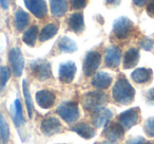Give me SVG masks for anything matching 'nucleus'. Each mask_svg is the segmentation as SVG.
Instances as JSON below:
<instances>
[{
	"label": "nucleus",
	"mask_w": 154,
	"mask_h": 144,
	"mask_svg": "<svg viewBox=\"0 0 154 144\" xmlns=\"http://www.w3.org/2000/svg\"><path fill=\"white\" fill-rule=\"evenodd\" d=\"M71 130L82 137L84 139H91L95 136V129L86 123H78L71 127Z\"/></svg>",
	"instance_id": "f3484780"
},
{
	"label": "nucleus",
	"mask_w": 154,
	"mask_h": 144,
	"mask_svg": "<svg viewBox=\"0 0 154 144\" xmlns=\"http://www.w3.org/2000/svg\"><path fill=\"white\" fill-rule=\"evenodd\" d=\"M58 31V26L55 24H49L41 30L40 34H39V39L40 41H47L49 39L53 38L56 35Z\"/></svg>",
	"instance_id": "393cba45"
},
{
	"label": "nucleus",
	"mask_w": 154,
	"mask_h": 144,
	"mask_svg": "<svg viewBox=\"0 0 154 144\" xmlns=\"http://www.w3.org/2000/svg\"><path fill=\"white\" fill-rule=\"evenodd\" d=\"M38 33H39L38 27L37 26L31 27L29 30H26V32H24L23 36H22V40H23V43H26L28 46L33 47V46L35 45V43H36Z\"/></svg>",
	"instance_id": "a878e982"
},
{
	"label": "nucleus",
	"mask_w": 154,
	"mask_h": 144,
	"mask_svg": "<svg viewBox=\"0 0 154 144\" xmlns=\"http://www.w3.org/2000/svg\"><path fill=\"white\" fill-rule=\"evenodd\" d=\"M0 138L3 144H7L10 139V128L9 124L5 121L3 114L0 112Z\"/></svg>",
	"instance_id": "cd10ccee"
},
{
	"label": "nucleus",
	"mask_w": 154,
	"mask_h": 144,
	"mask_svg": "<svg viewBox=\"0 0 154 144\" xmlns=\"http://www.w3.org/2000/svg\"><path fill=\"white\" fill-rule=\"evenodd\" d=\"M91 83H92V85L95 88L99 89V90H103V89H107L111 85L112 78L107 72H98V73H96L93 76Z\"/></svg>",
	"instance_id": "dca6fc26"
},
{
	"label": "nucleus",
	"mask_w": 154,
	"mask_h": 144,
	"mask_svg": "<svg viewBox=\"0 0 154 144\" xmlns=\"http://www.w3.org/2000/svg\"><path fill=\"white\" fill-rule=\"evenodd\" d=\"M71 3H72L73 9L75 10H82L88 3V0H71Z\"/></svg>",
	"instance_id": "2f4dec72"
},
{
	"label": "nucleus",
	"mask_w": 154,
	"mask_h": 144,
	"mask_svg": "<svg viewBox=\"0 0 154 144\" xmlns=\"http://www.w3.org/2000/svg\"><path fill=\"white\" fill-rule=\"evenodd\" d=\"M148 0H133V3L136 5L137 8H143V5L147 3Z\"/></svg>",
	"instance_id": "c9c22d12"
},
{
	"label": "nucleus",
	"mask_w": 154,
	"mask_h": 144,
	"mask_svg": "<svg viewBox=\"0 0 154 144\" xmlns=\"http://www.w3.org/2000/svg\"><path fill=\"white\" fill-rule=\"evenodd\" d=\"M134 29L133 22L128 17H119L113 24V34L118 39H126L132 33Z\"/></svg>",
	"instance_id": "20e7f679"
},
{
	"label": "nucleus",
	"mask_w": 154,
	"mask_h": 144,
	"mask_svg": "<svg viewBox=\"0 0 154 144\" xmlns=\"http://www.w3.org/2000/svg\"><path fill=\"white\" fill-rule=\"evenodd\" d=\"M58 48L61 52H66V53H73L77 50V45L74 40L70 38V37L63 36L59 39L58 41Z\"/></svg>",
	"instance_id": "b1692460"
},
{
	"label": "nucleus",
	"mask_w": 154,
	"mask_h": 144,
	"mask_svg": "<svg viewBox=\"0 0 154 144\" xmlns=\"http://www.w3.org/2000/svg\"><path fill=\"white\" fill-rule=\"evenodd\" d=\"M69 28L75 33H80L84 31L85 28V20L84 15L82 13H74L70 16L68 20Z\"/></svg>",
	"instance_id": "6ab92c4d"
},
{
	"label": "nucleus",
	"mask_w": 154,
	"mask_h": 144,
	"mask_svg": "<svg viewBox=\"0 0 154 144\" xmlns=\"http://www.w3.org/2000/svg\"><path fill=\"white\" fill-rule=\"evenodd\" d=\"M30 24V16L26 12L18 10L15 13V27L18 31H23Z\"/></svg>",
	"instance_id": "5701e85b"
},
{
	"label": "nucleus",
	"mask_w": 154,
	"mask_h": 144,
	"mask_svg": "<svg viewBox=\"0 0 154 144\" xmlns=\"http://www.w3.org/2000/svg\"><path fill=\"white\" fill-rule=\"evenodd\" d=\"M40 130L45 136H53L61 130V123L55 117H47L41 122Z\"/></svg>",
	"instance_id": "9b49d317"
},
{
	"label": "nucleus",
	"mask_w": 154,
	"mask_h": 144,
	"mask_svg": "<svg viewBox=\"0 0 154 144\" xmlns=\"http://www.w3.org/2000/svg\"><path fill=\"white\" fill-rule=\"evenodd\" d=\"M122 0H106V3L109 5H117L120 3Z\"/></svg>",
	"instance_id": "e433bc0d"
},
{
	"label": "nucleus",
	"mask_w": 154,
	"mask_h": 144,
	"mask_svg": "<svg viewBox=\"0 0 154 144\" xmlns=\"http://www.w3.org/2000/svg\"><path fill=\"white\" fill-rule=\"evenodd\" d=\"M12 119H13L14 124L17 127L21 126V125L24 124V118L23 114H22V105L20 103L19 99H16L15 102H14V105L12 106Z\"/></svg>",
	"instance_id": "412c9836"
},
{
	"label": "nucleus",
	"mask_w": 154,
	"mask_h": 144,
	"mask_svg": "<svg viewBox=\"0 0 154 144\" xmlns=\"http://www.w3.org/2000/svg\"><path fill=\"white\" fill-rule=\"evenodd\" d=\"M24 5L26 9L39 19L45 17L48 13L47 2L45 0H24Z\"/></svg>",
	"instance_id": "1a4fd4ad"
},
{
	"label": "nucleus",
	"mask_w": 154,
	"mask_h": 144,
	"mask_svg": "<svg viewBox=\"0 0 154 144\" xmlns=\"http://www.w3.org/2000/svg\"><path fill=\"white\" fill-rule=\"evenodd\" d=\"M112 117H113V112L110 109H101L100 111L95 114V119H94V124L96 127H103L107 126L108 123L111 121Z\"/></svg>",
	"instance_id": "4be33fe9"
},
{
	"label": "nucleus",
	"mask_w": 154,
	"mask_h": 144,
	"mask_svg": "<svg viewBox=\"0 0 154 144\" xmlns=\"http://www.w3.org/2000/svg\"><path fill=\"white\" fill-rule=\"evenodd\" d=\"M146 11H147V14L150 17L154 18V0H149V1H148Z\"/></svg>",
	"instance_id": "72a5a7b5"
},
{
	"label": "nucleus",
	"mask_w": 154,
	"mask_h": 144,
	"mask_svg": "<svg viewBox=\"0 0 154 144\" xmlns=\"http://www.w3.org/2000/svg\"><path fill=\"white\" fill-rule=\"evenodd\" d=\"M125 128L119 124V123H111L106 126L103 130V136L107 138L109 141L116 142L124 137Z\"/></svg>",
	"instance_id": "ddd939ff"
},
{
	"label": "nucleus",
	"mask_w": 154,
	"mask_h": 144,
	"mask_svg": "<svg viewBox=\"0 0 154 144\" xmlns=\"http://www.w3.org/2000/svg\"><path fill=\"white\" fill-rule=\"evenodd\" d=\"M108 102V97L106 93L101 91H91L84 95L82 98V106L86 110L93 114L100 111L103 109Z\"/></svg>",
	"instance_id": "f03ea898"
},
{
	"label": "nucleus",
	"mask_w": 154,
	"mask_h": 144,
	"mask_svg": "<svg viewBox=\"0 0 154 144\" xmlns=\"http://www.w3.org/2000/svg\"><path fill=\"white\" fill-rule=\"evenodd\" d=\"M146 140L143 137H134L127 141V144H145Z\"/></svg>",
	"instance_id": "f704fd0d"
},
{
	"label": "nucleus",
	"mask_w": 154,
	"mask_h": 144,
	"mask_svg": "<svg viewBox=\"0 0 154 144\" xmlns=\"http://www.w3.org/2000/svg\"><path fill=\"white\" fill-rule=\"evenodd\" d=\"M139 45H140V47L143 48V50H146V51H151V50L153 49L154 41L152 40L151 38H149V37H143L140 40V43H139Z\"/></svg>",
	"instance_id": "7c9ffc66"
},
{
	"label": "nucleus",
	"mask_w": 154,
	"mask_h": 144,
	"mask_svg": "<svg viewBox=\"0 0 154 144\" xmlns=\"http://www.w3.org/2000/svg\"><path fill=\"white\" fill-rule=\"evenodd\" d=\"M153 72L150 68H137L131 74V78L136 84H148L151 82Z\"/></svg>",
	"instance_id": "2eb2a0df"
},
{
	"label": "nucleus",
	"mask_w": 154,
	"mask_h": 144,
	"mask_svg": "<svg viewBox=\"0 0 154 144\" xmlns=\"http://www.w3.org/2000/svg\"><path fill=\"white\" fill-rule=\"evenodd\" d=\"M139 62V50L136 48H131L126 52L124 57V68H134Z\"/></svg>",
	"instance_id": "a211bd4d"
},
{
	"label": "nucleus",
	"mask_w": 154,
	"mask_h": 144,
	"mask_svg": "<svg viewBox=\"0 0 154 144\" xmlns=\"http://www.w3.org/2000/svg\"><path fill=\"white\" fill-rule=\"evenodd\" d=\"M145 144H154V143H153V142H146Z\"/></svg>",
	"instance_id": "ea45409f"
},
{
	"label": "nucleus",
	"mask_w": 154,
	"mask_h": 144,
	"mask_svg": "<svg viewBox=\"0 0 154 144\" xmlns=\"http://www.w3.org/2000/svg\"><path fill=\"white\" fill-rule=\"evenodd\" d=\"M122 60V51L116 46H111L107 49L105 54V64L109 68H116Z\"/></svg>",
	"instance_id": "f8f14e48"
},
{
	"label": "nucleus",
	"mask_w": 154,
	"mask_h": 144,
	"mask_svg": "<svg viewBox=\"0 0 154 144\" xmlns=\"http://www.w3.org/2000/svg\"><path fill=\"white\" fill-rule=\"evenodd\" d=\"M56 97L50 90H40L36 93V102L41 108H51L55 103Z\"/></svg>",
	"instance_id": "4468645a"
},
{
	"label": "nucleus",
	"mask_w": 154,
	"mask_h": 144,
	"mask_svg": "<svg viewBox=\"0 0 154 144\" xmlns=\"http://www.w3.org/2000/svg\"><path fill=\"white\" fill-rule=\"evenodd\" d=\"M0 5L3 10H8L9 9V0H0Z\"/></svg>",
	"instance_id": "4c0bfd02"
},
{
	"label": "nucleus",
	"mask_w": 154,
	"mask_h": 144,
	"mask_svg": "<svg viewBox=\"0 0 154 144\" xmlns=\"http://www.w3.org/2000/svg\"><path fill=\"white\" fill-rule=\"evenodd\" d=\"M22 90H23V97H24V101L26 104V109H28V116L30 119L33 118V101L32 98H31V93H30V88H29V84L26 82V80H23L22 82Z\"/></svg>",
	"instance_id": "bb28decb"
},
{
	"label": "nucleus",
	"mask_w": 154,
	"mask_h": 144,
	"mask_svg": "<svg viewBox=\"0 0 154 144\" xmlns=\"http://www.w3.org/2000/svg\"><path fill=\"white\" fill-rule=\"evenodd\" d=\"M112 97L116 103L120 105H129L134 100L135 90L126 78L120 76L113 86Z\"/></svg>",
	"instance_id": "f257e3e1"
},
{
	"label": "nucleus",
	"mask_w": 154,
	"mask_h": 144,
	"mask_svg": "<svg viewBox=\"0 0 154 144\" xmlns=\"http://www.w3.org/2000/svg\"><path fill=\"white\" fill-rule=\"evenodd\" d=\"M30 68L33 75L39 81H45L52 76L51 64L45 59H35L31 62Z\"/></svg>",
	"instance_id": "39448f33"
},
{
	"label": "nucleus",
	"mask_w": 154,
	"mask_h": 144,
	"mask_svg": "<svg viewBox=\"0 0 154 144\" xmlns=\"http://www.w3.org/2000/svg\"><path fill=\"white\" fill-rule=\"evenodd\" d=\"M143 130L148 137L154 138V117H151L146 121L143 125Z\"/></svg>",
	"instance_id": "c756f323"
},
{
	"label": "nucleus",
	"mask_w": 154,
	"mask_h": 144,
	"mask_svg": "<svg viewBox=\"0 0 154 144\" xmlns=\"http://www.w3.org/2000/svg\"><path fill=\"white\" fill-rule=\"evenodd\" d=\"M100 60L101 56L98 52H89L85 57L84 62H82V71H84L85 75L91 76L92 74H94V72L98 69L99 65H100Z\"/></svg>",
	"instance_id": "0eeeda50"
},
{
	"label": "nucleus",
	"mask_w": 154,
	"mask_h": 144,
	"mask_svg": "<svg viewBox=\"0 0 154 144\" xmlns=\"http://www.w3.org/2000/svg\"><path fill=\"white\" fill-rule=\"evenodd\" d=\"M139 114H140V110L138 107L130 108L118 116V123L124 127L125 130L130 129L131 127H133L138 123Z\"/></svg>",
	"instance_id": "423d86ee"
},
{
	"label": "nucleus",
	"mask_w": 154,
	"mask_h": 144,
	"mask_svg": "<svg viewBox=\"0 0 154 144\" xmlns=\"http://www.w3.org/2000/svg\"><path fill=\"white\" fill-rule=\"evenodd\" d=\"M103 144H114V143H112V142H103Z\"/></svg>",
	"instance_id": "58836bf2"
},
{
	"label": "nucleus",
	"mask_w": 154,
	"mask_h": 144,
	"mask_svg": "<svg viewBox=\"0 0 154 144\" xmlns=\"http://www.w3.org/2000/svg\"><path fill=\"white\" fill-rule=\"evenodd\" d=\"M56 112L64 122L69 124L74 123L79 118V109H78L77 103L75 102H64L60 104L56 109Z\"/></svg>",
	"instance_id": "7ed1b4c3"
},
{
	"label": "nucleus",
	"mask_w": 154,
	"mask_h": 144,
	"mask_svg": "<svg viewBox=\"0 0 154 144\" xmlns=\"http://www.w3.org/2000/svg\"><path fill=\"white\" fill-rule=\"evenodd\" d=\"M50 10L55 17H62L68 11L66 0H50Z\"/></svg>",
	"instance_id": "aec40b11"
},
{
	"label": "nucleus",
	"mask_w": 154,
	"mask_h": 144,
	"mask_svg": "<svg viewBox=\"0 0 154 144\" xmlns=\"http://www.w3.org/2000/svg\"><path fill=\"white\" fill-rule=\"evenodd\" d=\"M11 78V70L5 66L0 67V84L1 86H5L8 81Z\"/></svg>",
	"instance_id": "c85d7f7f"
},
{
	"label": "nucleus",
	"mask_w": 154,
	"mask_h": 144,
	"mask_svg": "<svg viewBox=\"0 0 154 144\" xmlns=\"http://www.w3.org/2000/svg\"><path fill=\"white\" fill-rule=\"evenodd\" d=\"M9 59L15 76H17V78L21 76L24 68V58L21 50L19 48H13L9 53Z\"/></svg>",
	"instance_id": "6e6552de"
},
{
	"label": "nucleus",
	"mask_w": 154,
	"mask_h": 144,
	"mask_svg": "<svg viewBox=\"0 0 154 144\" xmlns=\"http://www.w3.org/2000/svg\"><path fill=\"white\" fill-rule=\"evenodd\" d=\"M146 102L149 105H154V88H151L146 93Z\"/></svg>",
	"instance_id": "473e14b6"
},
{
	"label": "nucleus",
	"mask_w": 154,
	"mask_h": 144,
	"mask_svg": "<svg viewBox=\"0 0 154 144\" xmlns=\"http://www.w3.org/2000/svg\"><path fill=\"white\" fill-rule=\"evenodd\" d=\"M76 73V65L73 62H63L59 66V71H58V76H59L60 82L64 84H70L73 82Z\"/></svg>",
	"instance_id": "9d476101"
}]
</instances>
